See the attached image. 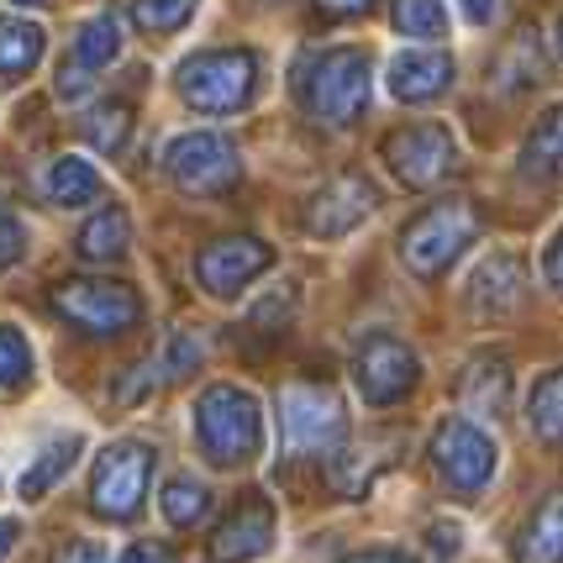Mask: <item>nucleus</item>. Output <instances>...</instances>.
Segmentation results:
<instances>
[{"label":"nucleus","instance_id":"f257e3e1","mask_svg":"<svg viewBox=\"0 0 563 563\" xmlns=\"http://www.w3.org/2000/svg\"><path fill=\"white\" fill-rule=\"evenodd\" d=\"M295 100L306 117L327 126L358 122L368 106V58L358 48H311L295 64Z\"/></svg>","mask_w":563,"mask_h":563},{"label":"nucleus","instance_id":"f03ea898","mask_svg":"<svg viewBox=\"0 0 563 563\" xmlns=\"http://www.w3.org/2000/svg\"><path fill=\"white\" fill-rule=\"evenodd\" d=\"M196 442L217 468H243L264 453V406L243 385H211L196 400Z\"/></svg>","mask_w":563,"mask_h":563},{"label":"nucleus","instance_id":"7ed1b4c3","mask_svg":"<svg viewBox=\"0 0 563 563\" xmlns=\"http://www.w3.org/2000/svg\"><path fill=\"white\" fill-rule=\"evenodd\" d=\"M258 90V58L253 48H211L179 64V96L206 117H232L243 111Z\"/></svg>","mask_w":563,"mask_h":563},{"label":"nucleus","instance_id":"20e7f679","mask_svg":"<svg viewBox=\"0 0 563 563\" xmlns=\"http://www.w3.org/2000/svg\"><path fill=\"white\" fill-rule=\"evenodd\" d=\"M474 238H479L474 200H438V206H427V211L400 232V258H406L411 274L432 279V274H442L448 264H459V253H464Z\"/></svg>","mask_w":563,"mask_h":563},{"label":"nucleus","instance_id":"39448f33","mask_svg":"<svg viewBox=\"0 0 563 563\" xmlns=\"http://www.w3.org/2000/svg\"><path fill=\"white\" fill-rule=\"evenodd\" d=\"M53 311L90 338H122L143 321V300L117 279H64L53 290Z\"/></svg>","mask_w":563,"mask_h":563},{"label":"nucleus","instance_id":"423d86ee","mask_svg":"<svg viewBox=\"0 0 563 563\" xmlns=\"http://www.w3.org/2000/svg\"><path fill=\"white\" fill-rule=\"evenodd\" d=\"M421 358L417 347L395 332H364L353 347V385L364 395V406H395L417 390Z\"/></svg>","mask_w":563,"mask_h":563},{"label":"nucleus","instance_id":"0eeeda50","mask_svg":"<svg viewBox=\"0 0 563 563\" xmlns=\"http://www.w3.org/2000/svg\"><path fill=\"white\" fill-rule=\"evenodd\" d=\"M432 468H438V479L448 490L479 495L495 479V468H500V448H495V438L479 421L448 417L438 427V438H432Z\"/></svg>","mask_w":563,"mask_h":563},{"label":"nucleus","instance_id":"6e6552de","mask_svg":"<svg viewBox=\"0 0 563 563\" xmlns=\"http://www.w3.org/2000/svg\"><path fill=\"white\" fill-rule=\"evenodd\" d=\"M385 164L406 190H432L459 174V137L442 122H411L385 137Z\"/></svg>","mask_w":563,"mask_h":563},{"label":"nucleus","instance_id":"1a4fd4ad","mask_svg":"<svg viewBox=\"0 0 563 563\" xmlns=\"http://www.w3.org/2000/svg\"><path fill=\"white\" fill-rule=\"evenodd\" d=\"M279 427L290 453H332L347 438V406L332 385H290L279 395Z\"/></svg>","mask_w":563,"mask_h":563},{"label":"nucleus","instance_id":"9d476101","mask_svg":"<svg viewBox=\"0 0 563 563\" xmlns=\"http://www.w3.org/2000/svg\"><path fill=\"white\" fill-rule=\"evenodd\" d=\"M158 453L147 442H111L96 459V479H90V500L106 521H132L137 506L147 500V479H153Z\"/></svg>","mask_w":563,"mask_h":563},{"label":"nucleus","instance_id":"9b49d317","mask_svg":"<svg viewBox=\"0 0 563 563\" xmlns=\"http://www.w3.org/2000/svg\"><path fill=\"white\" fill-rule=\"evenodd\" d=\"M164 169L179 190H190V196H227L232 185H238V147L227 143L221 132H185V137H174L169 153H164Z\"/></svg>","mask_w":563,"mask_h":563},{"label":"nucleus","instance_id":"f8f14e48","mask_svg":"<svg viewBox=\"0 0 563 563\" xmlns=\"http://www.w3.org/2000/svg\"><path fill=\"white\" fill-rule=\"evenodd\" d=\"M274 264V247L258 238H217L211 247H200L196 258V279L206 295H243L258 274Z\"/></svg>","mask_w":563,"mask_h":563},{"label":"nucleus","instance_id":"ddd939ff","mask_svg":"<svg viewBox=\"0 0 563 563\" xmlns=\"http://www.w3.org/2000/svg\"><path fill=\"white\" fill-rule=\"evenodd\" d=\"M374 206H379V190L368 185V174H338L332 185H321L306 200V232L311 238H347L358 221L374 217Z\"/></svg>","mask_w":563,"mask_h":563},{"label":"nucleus","instance_id":"4468645a","mask_svg":"<svg viewBox=\"0 0 563 563\" xmlns=\"http://www.w3.org/2000/svg\"><path fill=\"white\" fill-rule=\"evenodd\" d=\"M521 295H527V264H521L516 253H506V247L485 253V258L474 264V274H468V285H464L468 311H474L479 321L511 317L516 306H521Z\"/></svg>","mask_w":563,"mask_h":563},{"label":"nucleus","instance_id":"2eb2a0df","mask_svg":"<svg viewBox=\"0 0 563 563\" xmlns=\"http://www.w3.org/2000/svg\"><path fill=\"white\" fill-rule=\"evenodd\" d=\"M274 506L264 495H243L238 511L211 532V563H253L274 548Z\"/></svg>","mask_w":563,"mask_h":563},{"label":"nucleus","instance_id":"dca6fc26","mask_svg":"<svg viewBox=\"0 0 563 563\" xmlns=\"http://www.w3.org/2000/svg\"><path fill=\"white\" fill-rule=\"evenodd\" d=\"M453 85V58L438 48H406L390 58V74H385V90L406 106H421V100H438L442 90Z\"/></svg>","mask_w":563,"mask_h":563},{"label":"nucleus","instance_id":"f3484780","mask_svg":"<svg viewBox=\"0 0 563 563\" xmlns=\"http://www.w3.org/2000/svg\"><path fill=\"white\" fill-rule=\"evenodd\" d=\"M511 395H516V374L500 353H485L464 368L459 379V400H464L468 417H485V421H500L511 411Z\"/></svg>","mask_w":563,"mask_h":563},{"label":"nucleus","instance_id":"a211bd4d","mask_svg":"<svg viewBox=\"0 0 563 563\" xmlns=\"http://www.w3.org/2000/svg\"><path fill=\"white\" fill-rule=\"evenodd\" d=\"M400 442L406 438H395V432L358 438V442H338V448H332V459H327V464H332V485H338L343 495H364L368 479L390 464V453H400Z\"/></svg>","mask_w":563,"mask_h":563},{"label":"nucleus","instance_id":"6ab92c4d","mask_svg":"<svg viewBox=\"0 0 563 563\" xmlns=\"http://www.w3.org/2000/svg\"><path fill=\"white\" fill-rule=\"evenodd\" d=\"M521 563H563V490H553L538 511L527 516L521 542H516Z\"/></svg>","mask_w":563,"mask_h":563},{"label":"nucleus","instance_id":"aec40b11","mask_svg":"<svg viewBox=\"0 0 563 563\" xmlns=\"http://www.w3.org/2000/svg\"><path fill=\"white\" fill-rule=\"evenodd\" d=\"M85 453V438L79 432H64V438H53L32 464L22 468V479H16V490H22V500H43V495L53 490V485H64V474L74 468V459Z\"/></svg>","mask_w":563,"mask_h":563},{"label":"nucleus","instance_id":"412c9836","mask_svg":"<svg viewBox=\"0 0 563 563\" xmlns=\"http://www.w3.org/2000/svg\"><path fill=\"white\" fill-rule=\"evenodd\" d=\"M521 174H532V179H559L563 174V106L542 111L538 126L527 132V143H521Z\"/></svg>","mask_w":563,"mask_h":563},{"label":"nucleus","instance_id":"4be33fe9","mask_svg":"<svg viewBox=\"0 0 563 563\" xmlns=\"http://www.w3.org/2000/svg\"><path fill=\"white\" fill-rule=\"evenodd\" d=\"M126 243H132V221H126L122 206H106V211H96V217L79 227V258H90V264L122 258Z\"/></svg>","mask_w":563,"mask_h":563},{"label":"nucleus","instance_id":"5701e85b","mask_svg":"<svg viewBox=\"0 0 563 563\" xmlns=\"http://www.w3.org/2000/svg\"><path fill=\"white\" fill-rule=\"evenodd\" d=\"M43 58V26L22 16H0V79H22Z\"/></svg>","mask_w":563,"mask_h":563},{"label":"nucleus","instance_id":"b1692460","mask_svg":"<svg viewBox=\"0 0 563 563\" xmlns=\"http://www.w3.org/2000/svg\"><path fill=\"white\" fill-rule=\"evenodd\" d=\"M122 58V22L111 16V11H100L90 22L79 26V37H74V64L79 69H106V64H117Z\"/></svg>","mask_w":563,"mask_h":563},{"label":"nucleus","instance_id":"393cba45","mask_svg":"<svg viewBox=\"0 0 563 563\" xmlns=\"http://www.w3.org/2000/svg\"><path fill=\"white\" fill-rule=\"evenodd\" d=\"M79 132L96 153H122L126 137H132V106L126 100H100L79 117Z\"/></svg>","mask_w":563,"mask_h":563},{"label":"nucleus","instance_id":"a878e982","mask_svg":"<svg viewBox=\"0 0 563 563\" xmlns=\"http://www.w3.org/2000/svg\"><path fill=\"white\" fill-rule=\"evenodd\" d=\"M48 200L53 206H90L100 200V174L85 158H58L48 169Z\"/></svg>","mask_w":563,"mask_h":563},{"label":"nucleus","instance_id":"bb28decb","mask_svg":"<svg viewBox=\"0 0 563 563\" xmlns=\"http://www.w3.org/2000/svg\"><path fill=\"white\" fill-rule=\"evenodd\" d=\"M527 421L542 442H563V368L542 374L527 395Z\"/></svg>","mask_w":563,"mask_h":563},{"label":"nucleus","instance_id":"cd10ccee","mask_svg":"<svg viewBox=\"0 0 563 563\" xmlns=\"http://www.w3.org/2000/svg\"><path fill=\"white\" fill-rule=\"evenodd\" d=\"M164 516H169V527H200L211 516V485L190 479V474L169 479L164 485Z\"/></svg>","mask_w":563,"mask_h":563},{"label":"nucleus","instance_id":"c85d7f7f","mask_svg":"<svg viewBox=\"0 0 563 563\" xmlns=\"http://www.w3.org/2000/svg\"><path fill=\"white\" fill-rule=\"evenodd\" d=\"M500 90H532V85H542V74H548V64H542V48H538V32H516L511 53L500 58Z\"/></svg>","mask_w":563,"mask_h":563},{"label":"nucleus","instance_id":"c756f323","mask_svg":"<svg viewBox=\"0 0 563 563\" xmlns=\"http://www.w3.org/2000/svg\"><path fill=\"white\" fill-rule=\"evenodd\" d=\"M390 22L400 37H417V43L448 37V11H442V0H395Z\"/></svg>","mask_w":563,"mask_h":563},{"label":"nucleus","instance_id":"7c9ffc66","mask_svg":"<svg viewBox=\"0 0 563 563\" xmlns=\"http://www.w3.org/2000/svg\"><path fill=\"white\" fill-rule=\"evenodd\" d=\"M200 0H132V22L143 32H179L196 16Z\"/></svg>","mask_w":563,"mask_h":563},{"label":"nucleus","instance_id":"2f4dec72","mask_svg":"<svg viewBox=\"0 0 563 563\" xmlns=\"http://www.w3.org/2000/svg\"><path fill=\"white\" fill-rule=\"evenodd\" d=\"M32 379V343L16 327H0V390H22Z\"/></svg>","mask_w":563,"mask_h":563},{"label":"nucleus","instance_id":"473e14b6","mask_svg":"<svg viewBox=\"0 0 563 563\" xmlns=\"http://www.w3.org/2000/svg\"><path fill=\"white\" fill-rule=\"evenodd\" d=\"M290 311H295V295L290 290H279V306H274V295L247 317V332H258V338H279V327L290 321Z\"/></svg>","mask_w":563,"mask_h":563},{"label":"nucleus","instance_id":"72a5a7b5","mask_svg":"<svg viewBox=\"0 0 563 563\" xmlns=\"http://www.w3.org/2000/svg\"><path fill=\"white\" fill-rule=\"evenodd\" d=\"M427 542H432V559L438 563H453L459 559V521H438V527L427 532Z\"/></svg>","mask_w":563,"mask_h":563},{"label":"nucleus","instance_id":"f704fd0d","mask_svg":"<svg viewBox=\"0 0 563 563\" xmlns=\"http://www.w3.org/2000/svg\"><path fill=\"white\" fill-rule=\"evenodd\" d=\"M22 247H26L22 221L0 217V269H5V264H16V258H22Z\"/></svg>","mask_w":563,"mask_h":563},{"label":"nucleus","instance_id":"c9c22d12","mask_svg":"<svg viewBox=\"0 0 563 563\" xmlns=\"http://www.w3.org/2000/svg\"><path fill=\"white\" fill-rule=\"evenodd\" d=\"M53 563H111V559H106V548H100V542L74 538V542H64V548L53 553Z\"/></svg>","mask_w":563,"mask_h":563},{"label":"nucleus","instance_id":"e433bc0d","mask_svg":"<svg viewBox=\"0 0 563 563\" xmlns=\"http://www.w3.org/2000/svg\"><path fill=\"white\" fill-rule=\"evenodd\" d=\"M122 563H179V559H174L169 542H132L122 553Z\"/></svg>","mask_w":563,"mask_h":563},{"label":"nucleus","instance_id":"4c0bfd02","mask_svg":"<svg viewBox=\"0 0 563 563\" xmlns=\"http://www.w3.org/2000/svg\"><path fill=\"white\" fill-rule=\"evenodd\" d=\"M542 274H548L553 290H563V227L553 232V243H548V253H542Z\"/></svg>","mask_w":563,"mask_h":563},{"label":"nucleus","instance_id":"58836bf2","mask_svg":"<svg viewBox=\"0 0 563 563\" xmlns=\"http://www.w3.org/2000/svg\"><path fill=\"white\" fill-rule=\"evenodd\" d=\"M343 563H417V559L400 553V548H368V553H347Z\"/></svg>","mask_w":563,"mask_h":563},{"label":"nucleus","instance_id":"ea45409f","mask_svg":"<svg viewBox=\"0 0 563 563\" xmlns=\"http://www.w3.org/2000/svg\"><path fill=\"white\" fill-rule=\"evenodd\" d=\"M459 11H464L468 26H490L495 22V0H459Z\"/></svg>","mask_w":563,"mask_h":563},{"label":"nucleus","instance_id":"a19ab883","mask_svg":"<svg viewBox=\"0 0 563 563\" xmlns=\"http://www.w3.org/2000/svg\"><path fill=\"white\" fill-rule=\"evenodd\" d=\"M317 5L327 11V16H364L374 0H317Z\"/></svg>","mask_w":563,"mask_h":563},{"label":"nucleus","instance_id":"79ce46f5","mask_svg":"<svg viewBox=\"0 0 563 563\" xmlns=\"http://www.w3.org/2000/svg\"><path fill=\"white\" fill-rule=\"evenodd\" d=\"M11 542H16V521H0V563L11 553Z\"/></svg>","mask_w":563,"mask_h":563},{"label":"nucleus","instance_id":"37998d69","mask_svg":"<svg viewBox=\"0 0 563 563\" xmlns=\"http://www.w3.org/2000/svg\"><path fill=\"white\" fill-rule=\"evenodd\" d=\"M559 53H563V16H559Z\"/></svg>","mask_w":563,"mask_h":563},{"label":"nucleus","instance_id":"c03bdc74","mask_svg":"<svg viewBox=\"0 0 563 563\" xmlns=\"http://www.w3.org/2000/svg\"><path fill=\"white\" fill-rule=\"evenodd\" d=\"M16 5H43V0H16Z\"/></svg>","mask_w":563,"mask_h":563}]
</instances>
